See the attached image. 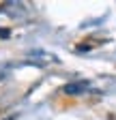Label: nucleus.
<instances>
[{
    "label": "nucleus",
    "instance_id": "1",
    "mask_svg": "<svg viewBox=\"0 0 116 120\" xmlns=\"http://www.w3.org/2000/svg\"><path fill=\"white\" fill-rule=\"evenodd\" d=\"M86 82H73V84H67L65 88H62V92L65 94H82L84 90H86Z\"/></svg>",
    "mask_w": 116,
    "mask_h": 120
}]
</instances>
